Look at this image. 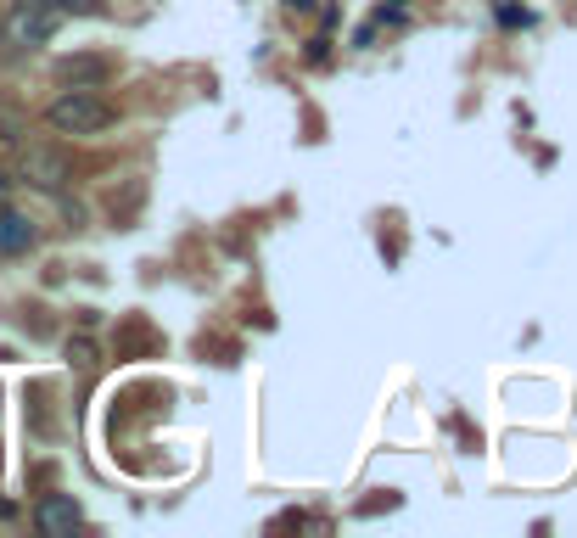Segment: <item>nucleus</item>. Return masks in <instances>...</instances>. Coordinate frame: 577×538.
<instances>
[{
  "instance_id": "9b49d317",
  "label": "nucleus",
  "mask_w": 577,
  "mask_h": 538,
  "mask_svg": "<svg viewBox=\"0 0 577 538\" xmlns=\"http://www.w3.org/2000/svg\"><path fill=\"white\" fill-rule=\"evenodd\" d=\"M286 6H297V12H309V0H286Z\"/></svg>"
},
{
  "instance_id": "423d86ee",
  "label": "nucleus",
  "mask_w": 577,
  "mask_h": 538,
  "mask_svg": "<svg viewBox=\"0 0 577 538\" xmlns=\"http://www.w3.org/2000/svg\"><path fill=\"white\" fill-rule=\"evenodd\" d=\"M57 79L68 90H101L107 79H113V62H107V57H73V62H62V68H57Z\"/></svg>"
},
{
  "instance_id": "f257e3e1",
  "label": "nucleus",
  "mask_w": 577,
  "mask_h": 538,
  "mask_svg": "<svg viewBox=\"0 0 577 538\" xmlns=\"http://www.w3.org/2000/svg\"><path fill=\"white\" fill-rule=\"evenodd\" d=\"M113 118L118 113L96 96V90H62V96L45 107V124L57 129V135H101Z\"/></svg>"
},
{
  "instance_id": "9d476101",
  "label": "nucleus",
  "mask_w": 577,
  "mask_h": 538,
  "mask_svg": "<svg viewBox=\"0 0 577 538\" xmlns=\"http://www.w3.org/2000/svg\"><path fill=\"white\" fill-rule=\"evenodd\" d=\"M6 191H12V180H6V174H0V202H6Z\"/></svg>"
},
{
  "instance_id": "0eeeda50",
  "label": "nucleus",
  "mask_w": 577,
  "mask_h": 538,
  "mask_svg": "<svg viewBox=\"0 0 577 538\" xmlns=\"http://www.w3.org/2000/svg\"><path fill=\"white\" fill-rule=\"evenodd\" d=\"M68 365H79V370H96V342H68Z\"/></svg>"
},
{
  "instance_id": "f03ea898",
  "label": "nucleus",
  "mask_w": 577,
  "mask_h": 538,
  "mask_svg": "<svg viewBox=\"0 0 577 538\" xmlns=\"http://www.w3.org/2000/svg\"><path fill=\"white\" fill-rule=\"evenodd\" d=\"M62 29V12L51 0H12V12H6V40L12 45H45L51 34Z\"/></svg>"
},
{
  "instance_id": "7ed1b4c3",
  "label": "nucleus",
  "mask_w": 577,
  "mask_h": 538,
  "mask_svg": "<svg viewBox=\"0 0 577 538\" xmlns=\"http://www.w3.org/2000/svg\"><path fill=\"white\" fill-rule=\"evenodd\" d=\"M17 174H23V185H34V191H62V185L73 180V163L57 152V146H23Z\"/></svg>"
},
{
  "instance_id": "6e6552de",
  "label": "nucleus",
  "mask_w": 577,
  "mask_h": 538,
  "mask_svg": "<svg viewBox=\"0 0 577 538\" xmlns=\"http://www.w3.org/2000/svg\"><path fill=\"white\" fill-rule=\"evenodd\" d=\"M62 17H96L101 12V0H51Z\"/></svg>"
},
{
  "instance_id": "39448f33",
  "label": "nucleus",
  "mask_w": 577,
  "mask_h": 538,
  "mask_svg": "<svg viewBox=\"0 0 577 538\" xmlns=\"http://www.w3.org/2000/svg\"><path fill=\"white\" fill-rule=\"evenodd\" d=\"M34 241H40L34 219H23V213H12L6 202H0V258H23Z\"/></svg>"
},
{
  "instance_id": "20e7f679",
  "label": "nucleus",
  "mask_w": 577,
  "mask_h": 538,
  "mask_svg": "<svg viewBox=\"0 0 577 538\" xmlns=\"http://www.w3.org/2000/svg\"><path fill=\"white\" fill-rule=\"evenodd\" d=\"M79 522H85V510L73 505V494H45L34 505V533L40 538H73Z\"/></svg>"
},
{
  "instance_id": "1a4fd4ad",
  "label": "nucleus",
  "mask_w": 577,
  "mask_h": 538,
  "mask_svg": "<svg viewBox=\"0 0 577 538\" xmlns=\"http://www.w3.org/2000/svg\"><path fill=\"white\" fill-rule=\"evenodd\" d=\"M12 516H17V505L12 499H0V522H12Z\"/></svg>"
}]
</instances>
